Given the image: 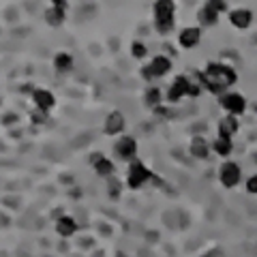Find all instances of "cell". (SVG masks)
Listing matches in <instances>:
<instances>
[{
  "instance_id": "14",
  "label": "cell",
  "mask_w": 257,
  "mask_h": 257,
  "mask_svg": "<svg viewBox=\"0 0 257 257\" xmlns=\"http://www.w3.org/2000/svg\"><path fill=\"white\" fill-rule=\"evenodd\" d=\"M238 128H240V122H238V118L236 116H223L219 120V138H225V140H231L234 135L238 133Z\"/></svg>"
},
{
  "instance_id": "18",
  "label": "cell",
  "mask_w": 257,
  "mask_h": 257,
  "mask_svg": "<svg viewBox=\"0 0 257 257\" xmlns=\"http://www.w3.org/2000/svg\"><path fill=\"white\" fill-rule=\"evenodd\" d=\"M197 20H199V24L202 26H206V28H210V26H214L216 22H219V13H216L210 5H204L202 9H199V13H197Z\"/></svg>"
},
{
  "instance_id": "4",
  "label": "cell",
  "mask_w": 257,
  "mask_h": 257,
  "mask_svg": "<svg viewBox=\"0 0 257 257\" xmlns=\"http://www.w3.org/2000/svg\"><path fill=\"white\" fill-rule=\"evenodd\" d=\"M150 180H155V174H152L146 165L142 163V161H131L128 163V176H126V184H128V189H140L144 187L146 182Z\"/></svg>"
},
{
  "instance_id": "25",
  "label": "cell",
  "mask_w": 257,
  "mask_h": 257,
  "mask_svg": "<svg viewBox=\"0 0 257 257\" xmlns=\"http://www.w3.org/2000/svg\"><path fill=\"white\" fill-rule=\"evenodd\" d=\"M246 191L251 193V195H257V174L246 180Z\"/></svg>"
},
{
  "instance_id": "5",
  "label": "cell",
  "mask_w": 257,
  "mask_h": 257,
  "mask_svg": "<svg viewBox=\"0 0 257 257\" xmlns=\"http://www.w3.org/2000/svg\"><path fill=\"white\" fill-rule=\"evenodd\" d=\"M240 178H242V172H240V165L234 163V161H225V163L219 167V180L225 189L238 187Z\"/></svg>"
},
{
  "instance_id": "12",
  "label": "cell",
  "mask_w": 257,
  "mask_h": 257,
  "mask_svg": "<svg viewBox=\"0 0 257 257\" xmlns=\"http://www.w3.org/2000/svg\"><path fill=\"white\" fill-rule=\"evenodd\" d=\"M64 9H67V3H64V0H56V3L52 5V9L45 11V22L50 24L52 28L60 26V24L64 22Z\"/></svg>"
},
{
  "instance_id": "19",
  "label": "cell",
  "mask_w": 257,
  "mask_h": 257,
  "mask_svg": "<svg viewBox=\"0 0 257 257\" xmlns=\"http://www.w3.org/2000/svg\"><path fill=\"white\" fill-rule=\"evenodd\" d=\"M54 67L58 73H69L71 69H73V58H71L69 52H60L54 56Z\"/></svg>"
},
{
  "instance_id": "15",
  "label": "cell",
  "mask_w": 257,
  "mask_h": 257,
  "mask_svg": "<svg viewBox=\"0 0 257 257\" xmlns=\"http://www.w3.org/2000/svg\"><path fill=\"white\" fill-rule=\"evenodd\" d=\"M189 152L195 159H208L210 157V144L206 142L204 135H195V138L191 140V144H189Z\"/></svg>"
},
{
  "instance_id": "11",
  "label": "cell",
  "mask_w": 257,
  "mask_h": 257,
  "mask_svg": "<svg viewBox=\"0 0 257 257\" xmlns=\"http://www.w3.org/2000/svg\"><path fill=\"white\" fill-rule=\"evenodd\" d=\"M229 22L231 26L238 30H246L253 24V13L248 9H231L229 11Z\"/></svg>"
},
{
  "instance_id": "28",
  "label": "cell",
  "mask_w": 257,
  "mask_h": 257,
  "mask_svg": "<svg viewBox=\"0 0 257 257\" xmlns=\"http://www.w3.org/2000/svg\"><path fill=\"white\" fill-rule=\"evenodd\" d=\"M116 257H126V255H124V253H118V255H116Z\"/></svg>"
},
{
  "instance_id": "20",
  "label": "cell",
  "mask_w": 257,
  "mask_h": 257,
  "mask_svg": "<svg viewBox=\"0 0 257 257\" xmlns=\"http://www.w3.org/2000/svg\"><path fill=\"white\" fill-rule=\"evenodd\" d=\"M212 150L216 152L219 157H229L231 152H234V144H231V140H225V138H216L214 144H212Z\"/></svg>"
},
{
  "instance_id": "7",
  "label": "cell",
  "mask_w": 257,
  "mask_h": 257,
  "mask_svg": "<svg viewBox=\"0 0 257 257\" xmlns=\"http://www.w3.org/2000/svg\"><path fill=\"white\" fill-rule=\"evenodd\" d=\"M114 152L120 161H135V155H138V142H135L131 135H122V138L114 144Z\"/></svg>"
},
{
  "instance_id": "27",
  "label": "cell",
  "mask_w": 257,
  "mask_h": 257,
  "mask_svg": "<svg viewBox=\"0 0 257 257\" xmlns=\"http://www.w3.org/2000/svg\"><path fill=\"white\" fill-rule=\"evenodd\" d=\"M32 122H37V124H41V122H45V114H43V111H41V114H32Z\"/></svg>"
},
{
  "instance_id": "24",
  "label": "cell",
  "mask_w": 257,
  "mask_h": 257,
  "mask_svg": "<svg viewBox=\"0 0 257 257\" xmlns=\"http://www.w3.org/2000/svg\"><path fill=\"white\" fill-rule=\"evenodd\" d=\"M208 5H210L212 9H214L216 13H219V15L227 11V3H223V0H208Z\"/></svg>"
},
{
  "instance_id": "1",
  "label": "cell",
  "mask_w": 257,
  "mask_h": 257,
  "mask_svg": "<svg viewBox=\"0 0 257 257\" xmlns=\"http://www.w3.org/2000/svg\"><path fill=\"white\" fill-rule=\"evenodd\" d=\"M236 71L227 67V64L223 62H210L206 64V69L199 73V84H202V88H206V90H210L212 94H225V90H227L229 86L236 84Z\"/></svg>"
},
{
  "instance_id": "21",
  "label": "cell",
  "mask_w": 257,
  "mask_h": 257,
  "mask_svg": "<svg viewBox=\"0 0 257 257\" xmlns=\"http://www.w3.org/2000/svg\"><path fill=\"white\" fill-rule=\"evenodd\" d=\"M144 101H146V105L157 109L161 105V90H159V86H150L146 90V94H144Z\"/></svg>"
},
{
  "instance_id": "13",
  "label": "cell",
  "mask_w": 257,
  "mask_h": 257,
  "mask_svg": "<svg viewBox=\"0 0 257 257\" xmlns=\"http://www.w3.org/2000/svg\"><path fill=\"white\" fill-rule=\"evenodd\" d=\"M148 69H150L152 77H163V75H167V73H170V71H172V60L167 58V56L159 54V56H155V58L150 60Z\"/></svg>"
},
{
  "instance_id": "23",
  "label": "cell",
  "mask_w": 257,
  "mask_h": 257,
  "mask_svg": "<svg viewBox=\"0 0 257 257\" xmlns=\"http://www.w3.org/2000/svg\"><path fill=\"white\" fill-rule=\"evenodd\" d=\"M107 187H109V197H111V199H118V197H120V189H122V187H120V180L111 176Z\"/></svg>"
},
{
  "instance_id": "16",
  "label": "cell",
  "mask_w": 257,
  "mask_h": 257,
  "mask_svg": "<svg viewBox=\"0 0 257 257\" xmlns=\"http://www.w3.org/2000/svg\"><path fill=\"white\" fill-rule=\"evenodd\" d=\"M105 133L107 135H120L124 131V116L122 111H111V114L105 118Z\"/></svg>"
},
{
  "instance_id": "26",
  "label": "cell",
  "mask_w": 257,
  "mask_h": 257,
  "mask_svg": "<svg viewBox=\"0 0 257 257\" xmlns=\"http://www.w3.org/2000/svg\"><path fill=\"white\" fill-rule=\"evenodd\" d=\"M15 120H18V116H15V114H7V116L3 118V124H13Z\"/></svg>"
},
{
  "instance_id": "8",
  "label": "cell",
  "mask_w": 257,
  "mask_h": 257,
  "mask_svg": "<svg viewBox=\"0 0 257 257\" xmlns=\"http://www.w3.org/2000/svg\"><path fill=\"white\" fill-rule=\"evenodd\" d=\"M199 41H202V28H197V26L182 28L180 35H178V43H180V47H184V50H193V47H197Z\"/></svg>"
},
{
  "instance_id": "22",
  "label": "cell",
  "mask_w": 257,
  "mask_h": 257,
  "mask_svg": "<svg viewBox=\"0 0 257 257\" xmlns=\"http://www.w3.org/2000/svg\"><path fill=\"white\" fill-rule=\"evenodd\" d=\"M146 54H148L146 45H144L142 41H133V45H131V56L133 58H144Z\"/></svg>"
},
{
  "instance_id": "6",
  "label": "cell",
  "mask_w": 257,
  "mask_h": 257,
  "mask_svg": "<svg viewBox=\"0 0 257 257\" xmlns=\"http://www.w3.org/2000/svg\"><path fill=\"white\" fill-rule=\"evenodd\" d=\"M219 103L229 116H236V118L240 114H244V109H246V99L240 92H225L221 94Z\"/></svg>"
},
{
  "instance_id": "3",
  "label": "cell",
  "mask_w": 257,
  "mask_h": 257,
  "mask_svg": "<svg viewBox=\"0 0 257 257\" xmlns=\"http://www.w3.org/2000/svg\"><path fill=\"white\" fill-rule=\"evenodd\" d=\"M174 13L176 5L172 0H159L155 5V28L159 35H170L174 30Z\"/></svg>"
},
{
  "instance_id": "17",
  "label": "cell",
  "mask_w": 257,
  "mask_h": 257,
  "mask_svg": "<svg viewBox=\"0 0 257 257\" xmlns=\"http://www.w3.org/2000/svg\"><path fill=\"white\" fill-rule=\"evenodd\" d=\"M56 231H58V236H62V238L73 236L77 231L75 219H73V216H60V219L56 221Z\"/></svg>"
},
{
  "instance_id": "10",
  "label": "cell",
  "mask_w": 257,
  "mask_h": 257,
  "mask_svg": "<svg viewBox=\"0 0 257 257\" xmlns=\"http://www.w3.org/2000/svg\"><path fill=\"white\" fill-rule=\"evenodd\" d=\"M32 101H35L37 109L43 111V114H47V111H50L56 105V96L50 90H43V88H37V90H32Z\"/></svg>"
},
{
  "instance_id": "2",
  "label": "cell",
  "mask_w": 257,
  "mask_h": 257,
  "mask_svg": "<svg viewBox=\"0 0 257 257\" xmlns=\"http://www.w3.org/2000/svg\"><path fill=\"white\" fill-rule=\"evenodd\" d=\"M202 92V84L193 82L187 75H176L172 86L167 88V101L170 103H178L182 96H197Z\"/></svg>"
},
{
  "instance_id": "9",
  "label": "cell",
  "mask_w": 257,
  "mask_h": 257,
  "mask_svg": "<svg viewBox=\"0 0 257 257\" xmlns=\"http://www.w3.org/2000/svg\"><path fill=\"white\" fill-rule=\"evenodd\" d=\"M90 163H92V167H94V172L99 174V176H103V178H111V176H114V172H116L114 163H111L107 157H103L101 152H94V155L90 157Z\"/></svg>"
}]
</instances>
